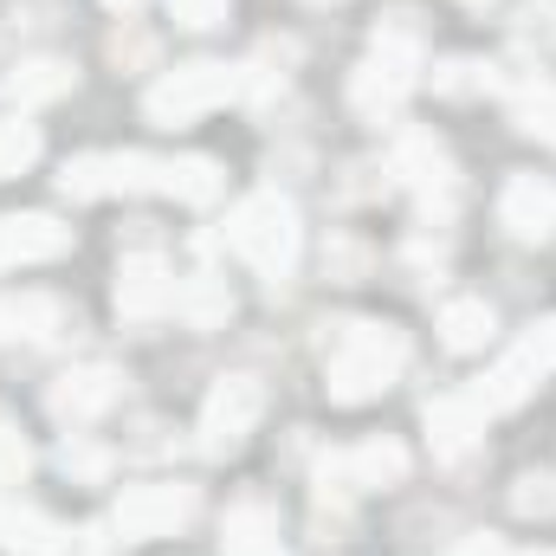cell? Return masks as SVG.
<instances>
[{"label": "cell", "instance_id": "cell-7", "mask_svg": "<svg viewBox=\"0 0 556 556\" xmlns=\"http://www.w3.org/2000/svg\"><path fill=\"white\" fill-rule=\"evenodd\" d=\"M65 247H72V227H59L52 214H0V273L59 260Z\"/></svg>", "mask_w": 556, "mask_h": 556}, {"label": "cell", "instance_id": "cell-19", "mask_svg": "<svg viewBox=\"0 0 556 556\" xmlns=\"http://www.w3.org/2000/svg\"><path fill=\"white\" fill-rule=\"evenodd\" d=\"M395 175L402 181H415V188H446V149H440V137L433 130H408V137L395 142Z\"/></svg>", "mask_w": 556, "mask_h": 556}, {"label": "cell", "instance_id": "cell-32", "mask_svg": "<svg viewBox=\"0 0 556 556\" xmlns=\"http://www.w3.org/2000/svg\"><path fill=\"white\" fill-rule=\"evenodd\" d=\"M104 7H142V0H104Z\"/></svg>", "mask_w": 556, "mask_h": 556}, {"label": "cell", "instance_id": "cell-31", "mask_svg": "<svg viewBox=\"0 0 556 556\" xmlns=\"http://www.w3.org/2000/svg\"><path fill=\"white\" fill-rule=\"evenodd\" d=\"M227 556H285V551H278V538H260V544H240V551H227Z\"/></svg>", "mask_w": 556, "mask_h": 556}, {"label": "cell", "instance_id": "cell-15", "mask_svg": "<svg viewBox=\"0 0 556 556\" xmlns=\"http://www.w3.org/2000/svg\"><path fill=\"white\" fill-rule=\"evenodd\" d=\"M65 85H72V65H59V59H33V65H20V72L0 78V98L26 111V104H52Z\"/></svg>", "mask_w": 556, "mask_h": 556}, {"label": "cell", "instance_id": "cell-1", "mask_svg": "<svg viewBox=\"0 0 556 556\" xmlns=\"http://www.w3.org/2000/svg\"><path fill=\"white\" fill-rule=\"evenodd\" d=\"M408 363V343L395 324H350L337 343H330V363H324V389L330 402L356 408V402H376Z\"/></svg>", "mask_w": 556, "mask_h": 556}, {"label": "cell", "instance_id": "cell-16", "mask_svg": "<svg viewBox=\"0 0 556 556\" xmlns=\"http://www.w3.org/2000/svg\"><path fill=\"white\" fill-rule=\"evenodd\" d=\"M492 330H498V317H492V304L485 298H453L446 311H440V337H446V350H485L492 343Z\"/></svg>", "mask_w": 556, "mask_h": 556}, {"label": "cell", "instance_id": "cell-25", "mask_svg": "<svg viewBox=\"0 0 556 556\" xmlns=\"http://www.w3.org/2000/svg\"><path fill=\"white\" fill-rule=\"evenodd\" d=\"M59 466H65L72 479H104V472H111V453L72 433V440H65V453H59Z\"/></svg>", "mask_w": 556, "mask_h": 556}, {"label": "cell", "instance_id": "cell-23", "mask_svg": "<svg viewBox=\"0 0 556 556\" xmlns=\"http://www.w3.org/2000/svg\"><path fill=\"white\" fill-rule=\"evenodd\" d=\"M260 538H278L273 505H233V511H227V531H220V544H227V551H240V544H260Z\"/></svg>", "mask_w": 556, "mask_h": 556}, {"label": "cell", "instance_id": "cell-34", "mask_svg": "<svg viewBox=\"0 0 556 556\" xmlns=\"http://www.w3.org/2000/svg\"><path fill=\"white\" fill-rule=\"evenodd\" d=\"M0 518H7V498H0Z\"/></svg>", "mask_w": 556, "mask_h": 556}, {"label": "cell", "instance_id": "cell-8", "mask_svg": "<svg viewBox=\"0 0 556 556\" xmlns=\"http://www.w3.org/2000/svg\"><path fill=\"white\" fill-rule=\"evenodd\" d=\"M498 220L518 240H551L556 233V181H544V175H511L505 194H498Z\"/></svg>", "mask_w": 556, "mask_h": 556}, {"label": "cell", "instance_id": "cell-2", "mask_svg": "<svg viewBox=\"0 0 556 556\" xmlns=\"http://www.w3.org/2000/svg\"><path fill=\"white\" fill-rule=\"evenodd\" d=\"M415 72H420V26H415V13H389V20H382V33H376V46H369V59H363V65H356V78H350L356 111H363V117L395 111V104L415 91Z\"/></svg>", "mask_w": 556, "mask_h": 556}, {"label": "cell", "instance_id": "cell-10", "mask_svg": "<svg viewBox=\"0 0 556 556\" xmlns=\"http://www.w3.org/2000/svg\"><path fill=\"white\" fill-rule=\"evenodd\" d=\"M168 304H175V278H168V266H162L155 253L124 260V273H117V311H124L130 324H149V317H162Z\"/></svg>", "mask_w": 556, "mask_h": 556}, {"label": "cell", "instance_id": "cell-12", "mask_svg": "<svg viewBox=\"0 0 556 556\" xmlns=\"http://www.w3.org/2000/svg\"><path fill=\"white\" fill-rule=\"evenodd\" d=\"M0 544H7L13 556H65L72 551V531L52 525V518L33 511V505H7V518H0Z\"/></svg>", "mask_w": 556, "mask_h": 556}, {"label": "cell", "instance_id": "cell-30", "mask_svg": "<svg viewBox=\"0 0 556 556\" xmlns=\"http://www.w3.org/2000/svg\"><path fill=\"white\" fill-rule=\"evenodd\" d=\"M459 556H505V544H498V538H485V531H479V538H466V544H459Z\"/></svg>", "mask_w": 556, "mask_h": 556}, {"label": "cell", "instance_id": "cell-36", "mask_svg": "<svg viewBox=\"0 0 556 556\" xmlns=\"http://www.w3.org/2000/svg\"><path fill=\"white\" fill-rule=\"evenodd\" d=\"M0 427H7V415H0Z\"/></svg>", "mask_w": 556, "mask_h": 556}, {"label": "cell", "instance_id": "cell-27", "mask_svg": "<svg viewBox=\"0 0 556 556\" xmlns=\"http://www.w3.org/2000/svg\"><path fill=\"white\" fill-rule=\"evenodd\" d=\"M168 7H175V20L194 26V33H207V26L227 20V0H168Z\"/></svg>", "mask_w": 556, "mask_h": 556}, {"label": "cell", "instance_id": "cell-5", "mask_svg": "<svg viewBox=\"0 0 556 556\" xmlns=\"http://www.w3.org/2000/svg\"><path fill=\"white\" fill-rule=\"evenodd\" d=\"M260 408H266V395H260L253 376L214 382V395H207V408H201V446H207V453H233V446L253 433Z\"/></svg>", "mask_w": 556, "mask_h": 556}, {"label": "cell", "instance_id": "cell-11", "mask_svg": "<svg viewBox=\"0 0 556 556\" xmlns=\"http://www.w3.org/2000/svg\"><path fill=\"white\" fill-rule=\"evenodd\" d=\"M479 433H485V408H479L472 395H440V402H427V440H433L440 459H466V453L479 446Z\"/></svg>", "mask_w": 556, "mask_h": 556}, {"label": "cell", "instance_id": "cell-35", "mask_svg": "<svg viewBox=\"0 0 556 556\" xmlns=\"http://www.w3.org/2000/svg\"><path fill=\"white\" fill-rule=\"evenodd\" d=\"M466 7H485V0H466Z\"/></svg>", "mask_w": 556, "mask_h": 556}, {"label": "cell", "instance_id": "cell-9", "mask_svg": "<svg viewBox=\"0 0 556 556\" xmlns=\"http://www.w3.org/2000/svg\"><path fill=\"white\" fill-rule=\"evenodd\" d=\"M117 389H124V376H117V369H72V376H59V382H52L46 408H52V420L85 427V420H98L111 402H117Z\"/></svg>", "mask_w": 556, "mask_h": 556}, {"label": "cell", "instance_id": "cell-21", "mask_svg": "<svg viewBox=\"0 0 556 556\" xmlns=\"http://www.w3.org/2000/svg\"><path fill=\"white\" fill-rule=\"evenodd\" d=\"M39 162V130L26 117H0V181Z\"/></svg>", "mask_w": 556, "mask_h": 556}, {"label": "cell", "instance_id": "cell-26", "mask_svg": "<svg viewBox=\"0 0 556 556\" xmlns=\"http://www.w3.org/2000/svg\"><path fill=\"white\" fill-rule=\"evenodd\" d=\"M26 472H33V446H26L20 427L7 420V427H0V485H20Z\"/></svg>", "mask_w": 556, "mask_h": 556}, {"label": "cell", "instance_id": "cell-20", "mask_svg": "<svg viewBox=\"0 0 556 556\" xmlns=\"http://www.w3.org/2000/svg\"><path fill=\"white\" fill-rule=\"evenodd\" d=\"M511 117H518V130H525V137L556 142V91H551V85H525V91H518V104H511Z\"/></svg>", "mask_w": 556, "mask_h": 556}, {"label": "cell", "instance_id": "cell-6", "mask_svg": "<svg viewBox=\"0 0 556 556\" xmlns=\"http://www.w3.org/2000/svg\"><path fill=\"white\" fill-rule=\"evenodd\" d=\"M194 518V492L188 485H130L117 498V531L124 538H175Z\"/></svg>", "mask_w": 556, "mask_h": 556}, {"label": "cell", "instance_id": "cell-14", "mask_svg": "<svg viewBox=\"0 0 556 556\" xmlns=\"http://www.w3.org/2000/svg\"><path fill=\"white\" fill-rule=\"evenodd\" d=\"M155 188L175 194V201H188V207H201V201L220 194V168H214L207 155H168V162L155 168Z\"/></svg>", "mask_w": 556, "mask_h": 556}, {"label": "cell", "instance_id": "cell-13", "mask_svg": "<svg viewBox=\"0 0 556 556\" xmlns=\"http://www.w3.org/2000/svg\"><path fill=\"white\" fill-rule=\"evenodd\" d=\"M538 376H544V369H538V363L518 350V356H505V363H498V369H492V376L472 389V402H479L485 415H505V408H518V402L538 389Z\"/></svg>", "mask_w": 556, "mask_h": 556}, {"label": "cell", "instance_id": "cell-17", "mask_svg": "<svg viewBox=\"0 0 556 556\" xmlns=\"http://www.w3.org/2000/svg\"><path fill=\"white\" fill-rule=\"evenodd\" d=\"M175 311H181L194 330H214V324L233 317V291H227V278L201 273V278H188V285H175Z\"/></svg>", "mask_w": 556, "mask_h": 556}, {"label": "cell", "instance_id": "cell-33", "mask_svg": "<svg viewBox=\"0 0 556 556\" xmlns=\"http://www.w3.org/2000/svg\"><path fill=\"white\" fill-rule=\"evenodd\" d=\"M531 556H556V551H531Z\"/></svg>", "mask_w": 556, "mask_h": 556}, {"label": "cell", "instance_id": "cell-24", "mask_svg": "<svg viewBox=\"0 0 556 556\" xmlns=\"http://www.w3.org/2000/svg\"><path fill=\"white\" fill-rule=\"evenodd\" d=\"M511 505H518V518H556V472H525Z\"/></svg>", "mask_w": 556, "mask_h": 556}, {"label": "cell", "instance_id": "cell-29", "mask_svg": "<svg viewBox=\"0 0 556 556\" xmlns=\"http://www.w3.org/2000/svg\"><path fill=\"white\" fill-rule=\"evenodd\" d=\"M525 356H531L538 369H556V317H544V324L525 337Z\"/></svg>", "mask_w": 556, "mask_h": 556}, {"label": "cell", "instance_id": "cell-4", "mask_svg": "<svg viewBox=\"0 0 556 556\" xmlns=\"http://www.w3.org/2000/svg\"><path fill=\"white\" fill-rule=\"evenodd\" d=\"M240 91V78L227 72V65H175L168 78H155L149 85V98H142V111H149V124H194L201 111H214V104H227Z\"/></svg>", "mask_w": 556, "mask_h": 556}, {"label": "cell", "instance_id": "cell-28", "mask_svg": "<svg viewBox=\"0 0 556 556\" xmlns=\"http://www.w3.org/2000/svg\"><path fill=\"white\" fill-rule=\"evenodd\" d=\"M433 85H440L446 98H466V91H479V85H492V78H485L479 65H466V59H453V65H446V72H440Z\"/></svg>", "mask_w": 556, "mask_h": 556}, {"label": "cell", "instance_id": "cell-18", "mask_svg": "<svg viewBox=\"0 0 556 556\" xmlns=\"http://www.w3.org/2000/svg\"><path fill=\"white\" fill-rule=\"evenodd\" d=\"M59 324V298L46 291H7L0 298V343L7 337H46Z\"/></svg>", "mask_w": 556, "mask_h": 556}, {"label": "cell", "instance_id": "cell-3", "mask_svg": "<svg viewBox=\"0 0 556 556\" xmlns=\"http://www.w3.org/2000/svg\"><path fill=\"white\" fill-rule=\"evenodd\" d=\"M227 247H233L253 273L285 278L298 266V207H291L285 194H273V188L247 194V201L233 207V220H227Z\"/></svg>", "mask_w": 556, "mask_h": 556}, {"label": "cell", "instance_id": "cell-22", "mask_svg": "<svg viewBox=\"0 0 556 556\" xmlns=\"http://www.w3.org/2000/svg\"><path fill=\"white\" fill-rule=\"evenodd\" d=\"M59 188H65L72 201H98V194H111V155H78V162H65Z\"/></svg>", "mask_w": 556, "mask_h": 556}]
</instances>
